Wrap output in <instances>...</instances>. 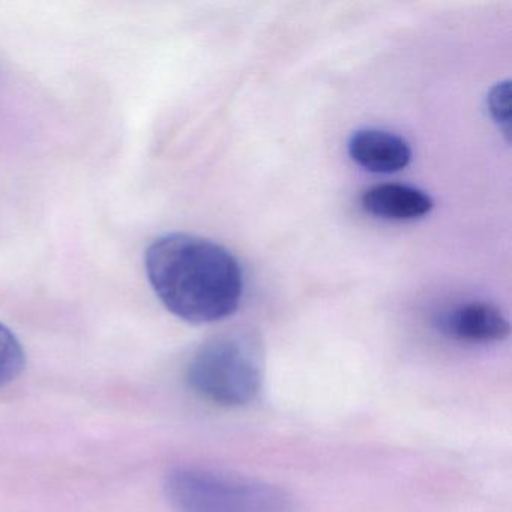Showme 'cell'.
<instances>
[{
  "label": "cell",
  "instance_id": "8",
  "mask_svg": "<svg viewBox=\"0 0 512 512\" xmlns=\"http://www.w3.org/2000/svg\"><path fill=\"white\" fill-rule=\"evenodd\" d=\"M488 112L494 122L508 133L511 118V86L509 82L497 83L487 97Z\"/></svg>",
  "mask_w": 512,
  "mask_h": 512
},
{
  "label": "cell",
  "instance_id": "7",
  "mask_svg": "<svg viewBox=\"0 0 512 512\" xmlns=\"http://www.w3.org/2000/svg\"><path fill=\"white\" fill-rule=\"evenodd\" d=\"M26 355L13 331L0 323V388L10 385L23 373Z\"/></svg>",
  "mask_w": 512,
  "mask_h": 512
},
{
  "label": "cell",
  "instance_id": "3",
  "mask_svg": "<svg viewBox=\"0 0 512 512\" xmlns=\"http://www.w3.org/2000/svg\"><path fill=\"white\" fill-rule=\"evenodd\" d=\"M166 493L178 512H295L283 488L203 467L173 469Z\"/></svg>",
  "mask_w": 512,
  "mask_h": 512
},
{
  "label": "cell",
  "instance_id": "1",
  "mask_svg": "<svg viewBox=\"0 0 512 512\" xmlns=\"http://www.w3.org/2000/svg\"><path fill=\"white\" fill-rule=\"evenodd\" d=\"M149 283L164 307L194 325L232 316L244 296V272L223 245L187 233L155 239L145 254Z\"/></svg>",
  "mask_w": 512,
  "mask_h": 512
},
{
  "label": "cell",
  "instance_id": "6",
  "mask_svg": "<svg viewBox=\"0 0 512 512\" xmlns=\"http://www.w3.org/2000/svg\"><path fill=\"white\" fill-rule=\"evenodd\" d=\"M365 212L391 221H413L430 214L433 199L419 188L401 184H380L361 197Z\"/></svg>",
  "mask_w": 512,
  "mask_h": 512
},
{
  "label": "cell",
  "instance_id": "2",
  "mask_svg": "<svg viewBox=\"0 0 512 512\" xmlns=\"http://www.w3.org/2000/svg\"><path fill=\"white\" fill-rule=\"evenodd\" d=\"M187 382L199 397L217 406L253 403L263 383L259 341L245 331H230L211 338L188 362Z\"/></svg>",
  "mask_w": 512,
  "mask_h": 512
},
{
  "label": "cell",
  "instance_id": "5",
  "mask_svg": "<svg viewBox=\"0 0 512 512\" xmlns=\"http://www.w3.org/2000/svg\"><path fill=\"white\" fill-rule=\"evenodd\" d=\"M347 149L358 166L380 175L401 172L412 160V149L403 137L371 128L356 131Z\"/></svg>",
  "mask_w": 512,
  "mask_h": 512
},
{
  "label": "cell",
  "instance_id": "4",
  "mask_svg": "<svg viewBox=\"0 0 512 512\" xmlns=\"http://www.w3.org/2000/svg\"><path fill=\"white\" fill-rule=\"evenodd\" d=\"M442 329L452 340L473 346L500 343L511 332L502 311L487 302L458 305L443 317Z\"/></svg>",
  "mask_w": 512,
  "mask_h": 512
}]
</instances>
